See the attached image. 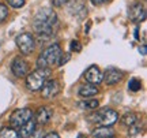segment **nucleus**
I'll return each instance as SVG.
<instances>
[{
	"instance_id": "nucleus-1",
	"label": "nucleus",
	"mask_w": 147,
	"mask_h": 138,
	"mask_svg": "<svg viewBox=\"0 0 147 138\" xmlns=\"http://www.w3.org/2000/svg\"><path fill=\"white\" fill-rule=\"evenodd\" d=\"M56 25L57 15L52 8H41L33 19V29L41 38L52 37Z\"/></svg>"
},
{
	"instance_id": "nucleus-2",
	"label": "nucleus",
	"mask_w": 147,
	"mask_h": 138,
	"mask_svg": "<svg viewBox=\"0 0 147 138\" xmlns=\"http://www.w3.org/2000/svg\"><path fill=\"white\" fill-rule=\"evenodd\" d=\"M61 48L59 44H53L51 47H48L45 51H42L41 55L37 59V66L38 69H49L52 66H57L59 59L61 56Z\"/></svg>"
},
{
	"instance_id": "nucleus-3",
	"label": "nucleus",
	"mask_w": 147,
	"mask_h": 138,
	"mask_svg": "<svg viewBox=\"0 0 147 138\" xmlns=\"http://www.w3.org/2000/svg\"><path fill=\"white\" fill-rule=\"evenodd\" d=\"M51 75V70L49 69H37L32 71L30 74H27L26 77V86L29 90L36 92L40 90L44 84L47 82L48 77Z\"/></svg>"
},
{
	"instance_id": "nucleus-4",
	"label": "nucleus",
	"mask_w": 147,
	"mask_h": 138,
	"mask_svg": "<svg viewBox=\"0 0 147 138\" xmlns=\"http://www.w3.org/2000/svg\"><path fill=\"white\" fill-rule=\"evenodd\" d=\"M90 118H93L91 120H94L95 123H98L101 126L110 127L119 120V114L109 108H102V109H98L95 114H93Z\"/></svg>"
},
{
	"instance_id": "nucleus-5",
	"label": "nucleus",
	"mask_w": 147,
	"mask_h": 138,
	"mask_svg": "<svg viewBox=\"0 0 147 138\" xmlns=\"http://www.w3.org/2000/svg\"><path fill=\"white\" fill-rule=\"evenodd\" d=\"M32 118L33 112L30 108H19V109L12 112V115L10 116V124L12 128H19Z\"/></svg>"
},
{
	"instance_id": "nucleus-6",
	"label": "nucleus",
	"mask_w": 147,
	"mask_h": 138,
	"mask_svg": "<svg viewBox=\"0 0 147 138\" xmlns=\"http://www.w3.org/2000/svg\"><path fill=\"white\" fill-rule=\"evenodd\" d=\"M16 47L19 48L23 55H30L36 48V40L30 33H21L18 37L15 38Z\"/></svg>"
},
{
	"instance_id": "nucleus-7",
	"label": "nucleus",
	"mask_w": 147,
	"mask_h": 138,
	"mask_svg": "<svg viewBox=\"0 0 147 138\" xmlns=\"http://www.w3.org/2000/svg\"><path fill=\"white\" fill-rule=\"evenodd\" d=\"M11 71L12 74L18 77V78H22L27 75V71H29V66H27V62L23 58L18 56L12 60V64H11Z\"/></svg>"
},
{
	"instance_id": "nucleus-8",
	"label": "nucleus",
	"mask_w": 147,
	"mask_h": 138,
	"mask_svg": "<svg viewBox=\"0 0 147 138\" xmlns=\"http://www.w3.org/2000/svg\"><path fill=\"white\" fill-rule=\"evenodd\" d=\"M59 92H60V84L56 80L47 81L41 88V93L44 99H53L55 96H57Z\"/></svg>"
},
{
	"instance_id": "nucleus-9",
	"label": "nucleus",
	"mask_w": 147,
	"mask_h": 138,
	"mask_svg": "<svg viewBox=\"0 0 147 138\" xmlns=\"http://www.w3.org/2000/svg\"><path fill=\"white\" fill-rule=\"evenodd\" d=\"M84 78L86 81L91 84V85H98L101 81H102V73H101V70L95 66V64H91L89 69L86 70V73H84Z\"/></svg>"
},
{
	"instance_id": "nucleus-10",
	"label": "nucleus",
	"mask_w": 147,
	"mask_h": 138,
	"mask_svg": "<svg viewBox=\"0 0 147 138\" xmlns=\"http://www.w3.org/2000/svg\"><path fill=\"white\" fill-rule=\"evenodd\" d=\"M128 15L134 22H143L146 19V10L140 3H135L129 7Z\"/></svg>"
},
{
	"instance_id": "nucleus-11",
	"label": "nucleus",
	"mask_w": 147,
	"mask_h": 138,
	"mask_svg": "<svg viewBox=\"0 0 147 138\" xmlns=\"http://www.w3.org/2000/svg\"><path fill=\"white\" fill-rule=\"evenodd\" d=\"M102 77H104L102 80L105 81L108 85H115V84H117V82H120L123 80V73L120 70L109 67V69H106L105 74H102Z\"/></svg>"
},
{
	"instance_id": "nucleus-12",
	"label": "nucleus",
	"mask_w": 147,
	"mask_h": 138,
	"mask_svg": "<svg viewBox=\"0 0 147 138\" xmlns=\"http://www.w3.org/2000/svg\"><path fill=\"white\" fill-rule=\"evenodd\" d=\"M37 128V123L34 119H30V120H27L23 126H21L19 127V131H18V134H19V137L21 138H30L32 137V134L36 131Z\"/></svg>"
},
{
	"instance_id": "nucleus-13",
	"label": "nucleus",
	"mask_w": 147,
	"mask_h": 138,
	"mask_svg": "<svg viewBox=\"0 0 147 138\" xmlns=\"http://www.w3.org/2000/svg\"><path fill=\"white\" fill-rule=\"evenodd\" d=\"M51 118H52V109L48 107H41V108H38L34 120L38 124H47V123H49Z\"/></svg>"
},
{
	"instance_id": "nucleus-14",
	"label": "nucleus",
	"mask_w": 147,
	"mask_h": 138,
	"mask_svg": "<svg viewBox=\"0 0 147 138\" xmlns=\"http://www.w3.org/2000/svg\"><path fill=\"white\" fill-rule=\"evenodd\" d=\"M91 134H93V137L94 138H110V137H115V131H113V128L106 127V126L95 127Z\"/></svg>"
},
{
	"instance_id": "nucleus-15",
	"label": "nucleus",
	"mask_w": 147,
	"mask_h": 138,
	"mask_svg": "<svg viewBox=\"0 0 147 138\" xmlns=\"http://www.w3.org/2000/svg\"><path fill=\"white\" fill-rule=\"evenodd\" d=\"M98 93V88H95L94 85L91 84H87V85H82L80 89H79V96L80 97H93Z\"/></svg>"
},
{
	"instance_id": "nucleus-16",
	"label": "nucleus",
	"mask_w": 147,
	"mask_h": 138,
	"mask_svg": "<svg viewBox=\"0 0 147 138\" xmlns=\"http://www.w3.org/2000/svg\"><path fill=\"white\" fill-rule=\"evenodd\" d=\"M139 122V115L135 114V112H129V114H125L124 116L121 118V123L124 124V126H128V127H131L134 126L135 123Z\"/></svg>"
},
{
	"instance_id": "nucleus-17",
	"label": "nucleus",
	"mask_w": 147,
	"mask_h": 138,
	"mask_svg": "<svg viewBox=\"0 0 147 138\" xmlns=\"http://www.w3.org/2000/svg\"><path fill=\"white\" fill-rule=\"evenodd\" d=\"M0 138H21L18 131L12 127H3L0 128Z\"/></svg>"
},
{
	"instance_id": "nucleus-18",
	"label": "nucleus",
	"mask_w": 147,
	"mask_h": 138,
	"mask_svg": "<svg viewBox=\"0 0 147 138\" xmlns=\"http://www.w3.org/2000/svg\"><path fill=\"white\" fill-rule=\"evenodd\" d=\"M98 105H100L98 100H83L78 104V107L82 109H97Z\"/></svg>"
},
{
	"instance_id": "nucleus-19",
	"label": "nucleus",
	"mask_w": 147,
	"mask_h": 138,
	"mask_svg": "<svg viewBox=\"0 0 147 138\" xmlns=\"http://www.w3.org/2000/svg\"><path fill=\"white\" fill-rule=\"evenodd\" d=\"M128 89L131 92H138L142 89V82H140V80H138V78H132V80H129V82H128Z\"/></svg>"
},
{
	"instance_id": "nucleus-20",
	"label": "nucleus",
	"mask_w": 147,
	"mask_h": 138,
	"mask_svg": "<svg viewBox=\"0 0 147 138\" xmlns=\"http://www.w3.org/2000/svg\"><path fill=\"white\" fill-rule=\"evenodd\" d=\"M69 49L72 52H80L82 51V45H80V43H79L78 40H72L71 44H69Z\"/></svg>"
},
{
	"instance_id": "nucleus-21",
	"label": "nucleus",
	"mask_w": 147,
	"mask_h": 138,
	"mask_svg": "<svg viewBox=\"0 0 147 138\" xmlns=\"http://www.w3.org/2000/svg\"><path fill=\"white\" fill-rule=\"evenodd\" d=\"M140 131H142V126L139 124V122L135 123L134 126L129 127V135H136V134H139Z\"/></svg>"
},
{
	"instance_id": "nucleus-22",
	"label": "nucleus",
	"mask_w": 147,
	"mask_h": 138,
	"mask_svg": "<svg viewBox=\"0 0 147 138\" xmlns=\"http://www.w3.org/2000/svg\"><path fill=\"white\" fill-rule=\"evenodd\" d=\"M5 1H7L11 7H15V8H19V7H22V5L26 3V0H5Z\"/></svg>"
},
{
	"instance_id": "nucleus-23",
	"label": "nucleus",
	"mask_w": 147,
	"mask_h": 138,
	"mask_svg": "<svg viewBox=\"0 0 147 138\" xmlns=\"http://www.w3.org/2000/svg\"><path fill=\"white\" fill-rule=\"evenodd\" d=\"M7 15H8V8L4 4L0 3V22L4 21L5 18H7Z\"/></svg>"
},
{
	"instance_id": "nucleus-24",
	"label": "nucleus",
	"mask_w": 147,
	"mask_h": 138,
	"mask_svg": "<svg viewBox=\"0 0 147 138\" xmlns=\"http://www.w3.org/2000/svg\"><path fill=\"white\" fill-rule=\"evenodd\" d=\"M69 59H71V53H61V56H60V59H59L57 66H63V64H65Z\"/></svg>"
},
{
	"instance_id": "nucleus-25",
	"label": "nucleus",
	"mask_w": 147,
	"mask_h": 138,
	"mask_svg": "<svg viewBox=\"0 0 147 138\" xmlns=\"http://www.w3.org/2000/svg\"><path fill=\"white\" fill-rule=\"evenodd\" d=\"M69 0H52V3L55 7H61V5H64L65 3H68Z\"/></svg>"
},
{
	"instance_id": "nucleus-26",
	"label": "nucleus",
	"mask_w": 147,
	"mask_h": 138,
	"mask_svg": "<svg viewBox=\"0 0 147 138\" xmlns=\"http://www.w3.org/2000/svg\"><path fill=\"white\" fill-rule=\"evenodd\" d=\"M30 138H44V137H42V131L36 128V131L32 134V137H30Z\"/></svg>"
},
{
	"instance_id": "nucleus-27",
	"label": "nucleus",
	"mask_w": 147,
	"mask_h": 138,
	"mask_svg": "<svg viewBox=\"0 0 147 138\" xmlns=\"http://www.w3.org/2000/svg\"><path fill=\"white\" fill-rule=\"evenodd\" d=\"M44 138H60V135H59L57 133H55V131H52V133H48Z\"/></svg>"
},
{
	"instance_id": "nucleus-28",
	"label": "nucleus",
	"mask_w": 147,
	"mask_h": 138,
	"mask_svg": "<svg viewBox=\"0 0 147 138\" xmlns=\"http://www.w3.org/2000/svg\"><path fill=\"white\" fill-rule=\"evenodd\" d=\"M139 52H140L143 56H144V55L147 53V47H146V45H142V47L139 48Z\"/></svg>"
},
{
	"instance_id": "nucleus-29",
	"label": "nucleus",
	"mask_w": 147,
	"mask_h": 138,
	"mask_svg": "<svg viewBox=\"0 0 147 138\" xmlns=\"http://www.w3.org/2000/svg\"><path fill=\"white\" fill-rule=\"evenodd\" d=\"M93 1V4H95V5H100V4H104L105 1H108V0H91Z\"/></svg>"
},
{
	"instance_id": "nucleus-30",
	"label": "nucleus",
	"mask_w": 147,
	"mask_h": 138,
	"mask_svg": "<svg viewBox=\"0 0 147 138\" xmlns=\"http://www.w3.org/2000/svg\"><path fill=\"white\" fill-rule=\"evenodd\" d=\"M78 138H86V137H84L83 134H79V135H78Z\"/></svg>"
},
{
	"instance_id": "nucleus-31",
	"label": "nucleus",
	"mask_w": 147,
	"mask_h": 138,
	"mask_svg": "<svg viewBox=\"0 0 147 138\" xmlns=\"http://www.w3.org/2000/svg\"><path fill=\"white\" fill-rule=\"evenodd\" d=\"M110 138H115V137H110Z\"/></svg>"
}]
</instances>
